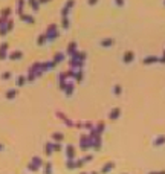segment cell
<instances>
[{
  "label": "cell",
  "mask_w": 165,
  "mask_h": 174,
  "mask_svg": "<svg viewBox=\"0 0 165 174\" xmlns=\"http://www.w3.org/2000/svg\"><path fill=\"white\" fill-rule=\"evenodd\" d=\"M75 6V0H66L64 6L61 8V17H69V12Z\"/></svg>",
  "instance_id": "cell-2"
},
{
  "label": "cell",
  "mask_w": 165,
  "mask_h": 174,
  "mask_svg": "<svg viewBox=\"0 0 165 174\" xmlns=\"http://www.w3.org/2000/svg\"><path fill=\"white\" fill-rule=\"evenodd\" d=\"M99 44L103 46V47H110V46L115 44V38H112V37H106V38H103V40L99 41Z\"/></svg>",
  "instance_id": "cell-7"
},
{
  "label": "cell",
  "mask_w": 165,
  "mask_h": 174,
  "mask_svg": "<svg viewBox=\"0 0 165 174\" xmlns=\"http://www.w3.org/2000/svg\"><path fill=\"white\" fill-rule=\"evenodd\" d=\"M77 50H78V44H77V41H70V43L67 44V47H66V53H67L69 57H72Z\"/></svg>",
  "instance_id": "cell-5"
},
{
  "label": "cell",
  "mask_w": 165,
  "mask_h": 174,
  "mask_svg": "<svg viewBox=\"0 0 165 174\" xmlns=\"http://www.w3.org/2000/svg\"><path fill=\"white\" fill-rule=\"evenodd\" d=\"M6 28H8V31H12V28H14V20H12V19H9V20H8Z\"/></svg>",
  "instance_id": "cell-26"
},
{
  "label": "cell",
  "mask_w": 165,
  "mask_h": 174,
  "mask_svg": "<svg viewBox=\"0 0 165 174\" xmlns=\"http://www.w3.org/2000/svg\"><path fill=\"white\" fill-rule=\"evenodd\" d=\"M115 2V5L118 6V8H122L124 5H125V0H113Z\"/></svg>",
  "instance_id": "cell-27"
},
{
  "label": "cell",
  "mask_w": 165,
  "mask_h": 174,
  "mask_svg": "<svg viewBox=\"0 0 165 174\" xmlns=\"http://www.w3.org/2000/svg\"><path fill=\"white\" fill-rule=\"evenodd\" d=\"M153 144L158 147V145H162V144H165V136H158L155 141H153Z\"/></svg>",
  "instance_id": "cell-22"
},
{
  "label": "cell",
  "mask_w": 165,
  "mask_h": 174,
  "mask_svg": "<svg viewBox=\"0 0 165 174\" xmlns=\"http://www.w3.org/2000/svg\"><path fill=\"white\" fill-rule=\"evenodd\" d=\"M54 138H55L57 141H60V139L63 138V135H60V133H55V135H54Z\"/></svg>",
  "instance_id": "cell-33"
},
{
  "label": "cell",
  "mask_w": 165,
  "mask_h": 174,
  "mask_svg": "<svg viewBox=\"0 0 165 174\" xmlns=\"http://www.w3.org/2000/svg\"><path fill=\"white\" fill-rule=\"evenodd\" d=\"M64 90H66V95H67V96L72 95V92H73V83H67L66 87H64Z\"/></svg>",
  "instance_id": "cell-21"
},
{
  "label": "cell",
  "mask_w": 165,
  "mask_h": 174,
  "mask_svg": "<svg viewBox=\"0 0 165 174\" xmlns=\"http://www.w3.org/2000/svg\"><path fill=\"white\" fill-rule=\"evenodd\" d=\"M24 83H26V78H24V76H17V86H23Z\"/></svg>",
  "instance_id": "cell-24"
},
{
  "label": "cell",
  "mask_w": 165,
  "mask_h": 174,
  "mask_svg": "<svg viewBox=\"0 0 165 174\" xmlns=\"http://www.w3.org/2000/svg\"><path fill=\"white\" fill-rule=\"evenodd\" d=\"M11 76H12V73H11V72H8V70L2 73V79H9Z\"/></svg>",
  "instance_id": "cell-28"
},
{
  "label": "cell",
  "mask_w": 165,
  "mask_h": 174,
  "mask_svg": "<svg viewBox=\"0 0 165 174\" xmlns=\"http://www.w3.org/2000/svg\"><path fill=\"white\" fill-rule=\"evenodd\" d=\"M66 79H67V75H66V72H61L60 75H58V84H60V87L61 89H64L66 87Z\"/></svg>",
  "instance_id": "cell-10"
},
{
  "label": "cell",
  "mask_w": 165,
  "mask_h": 174,
  "mask_svg": "<svg viewBox=\"0 0 165 174\" xmlns=\"http://www.w3.org/2000/svg\"><path fill=\"white\" fill-rule=\"evenodd\" d=\"M44 34H46L47 41H54V40H57V38L60 37V32H58V24H57V23H50V24L47 26V28H46Z\"/></svg>",
  "instance_id": "cell-1"
},
{
  "label": "cell",
  "mask_w": 165,
  "mask_h": 174,
  "mask_svg": "<svg viewBox=\"0 0 165 174\" xmlns=\"http://www.w3.org/2000/svg\"><path fill=\"white\" fill-rule=\"evenodd\" d=\"M132 61H135V52H133V50L124 52V55H122V63H124V64H130Z\"/></svg>",
  "instance_id": "cell-4"
},
{
  "label": "cell",
  "mask_w": 165,
  "mask_h": 174,
  "mask_svg": "<svg viewBox=\"0 0 165 174\" xmlns=\"http://www.w3.org/2000/svg\"><path fill=\"white\" fill-rule=\"evenodd\" d=\"M11 12H12V9L6 6V8H3V9H2V12H0V17H3V19H9Z\"/></svg>",
  "instance_id": "cell-16"
},
{
  "label": "cell",
  "mask_w": 165,
  "mask_h": 174,
  "mask_svg": "<svg viewBox=\"0 0 165 174\" xmlns=\"http://www.w3.org/2000/svg\"><path fill=\"white\" fill-rule=\"evenodd\" d=\"M46 41H47V38H46V34H44V32H43V34H40V35H38V38H37V44H38V46H43Z\"/></svg>",
  "instance_id": "cell-17"
},
{
  "label": "cell",
  "mask_w": 165,
  "mask_h": 174,
  "mask_svg": "<svg viewBox=\"0 0 165 174\" xmlns=\"http://www.w3.org/2000/svg\"><path fill=\"white\" fill-rule=\"evenodd\" d=\"M26 5V0H17V14L21 16L23 14V8Z\"/></svg>",
  "instance_id": "cell-13"
},
{
  "label": "cell",
  "mask_w": 165,
  "mask_h": 174,
  "mask_svg": "<svg viewBox=\"0 0 165 174\" xmlns=\"http://www.w3.org/2000/svg\"><path fill=\"white\" fill-rule=\"evenodd\" d=\"M61 28L63 29H69L70 28V19L69 17H61Z\"/></svg>",
  "instance_id": "cell-15"
},
{
  "label": "cell",
  "mask_w": 165,
  "mask_h": 174,
  "mask_svg": "<svg viewBox=\"0 0 165 174\" xmlns=\"http://www.w3.org/2000/svg\"><path fill=\"white\" fill-rule=\"evenodd\" d=\"M83 76H84V73H83V70H75V75H73V78H75V81H83Z\"/></svg>",
  "instance_id": "cell-20"
},
{
  "label": "cell",
  "mask_w": 165,
  "mask_h": 174,
  "mask_svg": "<svg viewBox=\"0 0 165 174\" xmlns=\"http://www.w3.org/2000/svg\"><path fill=\"white\" fill-rule=\"evenodd\" d=\"M161 63H162V64H165V49H164V52H162V57H161Z\"/></svg>",
  "instance_id": "cell-32"
},
{
  "label": "cell",
  "mask_w": 165,
  "mask_h": 174,
  "mask_svg": "<svg viewBox=\"0 0 165 174\" xmlns=\"http://www.w3.org/2000/svg\"><path fill=\"white\" fill-rule=\"evenodd\" d=\"M9 52H8V43H2L0 44V60H5L8 58Z\"/></svg>",
  "instance_id": "cell-8"
},
{
  "label": "cell",
  "mask_w": 165,
  "mask_h": 174,
  "mask_svg": "<svg viewBox=\"0 0 165 174\" xmlns=\"http://www.w3.org/2000/svg\"><path fill=\"white\" fill-rule=\"evenodd\" d=\"M55 63H54V60H49V61H43L41 63V69H43V72L44 70H50V69H54L55 67Z\"/></svg>",
  "instance_id": "cell-9"
},
{
  "label": "cell",
  "mask_w": 165,
  "mask_h": 174,
  "mask_svg": "<svg viewBox=\"0 0 165 174\" xmlns=\"http://www.w3.org/2000/svg\"><path fill=\"white\" fill-rule=\"evenodd\" d=\"M52 60H54V63L58 66L60 63H63V61H64V53H63V52H57L55 55H54V58H52Z\"/></svg>",
  "instance_id": "cell-12"
},
{
  "label": "cell",
  "mask_w": 165,
  "mask_h": 174,
  "mask_svg": "<svg viewBox=\"0 0 165 174\" xmlns=\"http://www.w3.org/2000/svg\"><path fill=\"white\" fill-rule=\"evenodd\" d=\"M21 57H23V52H21V50H14V52H11L9 55H8V58H9V60H12V61L20 60Z\"/></svg>",
  "instance_id": "cell-11"
},
{
  "label": "cell",
  "mask_w": 165,
  "mask_h": 174,
  "mask_svg": "<svg viewBox=\"0 0 165 174\" xmlns=\"http://www.w3.org/2000/svg\"><path fill=\"white\" fill-rule=\"evenodd\" d=\"M156 63H161V57H158V55H147L142 58V64H145V66L156 64Z\"/></svg>",
  "instance_id": "cell-3"
},
{
  "label": "cell",
  "mask_w": 165,
  "mask_h": 174,
  "mask_svg": "<svg viewBox=\"0 0 165 174\" xmlns=\"http://www.w3.org/2000/svg\"><path fill=\"white\" fill-rule=\"evenodd\" d=\"M70 58H73V60H78V61L84 63V61H86V58H87V53H86L84 50H83V52H81V50H77V52H75L73 55L70 57Z\"/></svg>",
  "instance_id": "cell-6"
},
{
  "label": "cell",
  "mask_w": 165,
  "mask_h": 174,
  "mask_svg": "<svg viewBox=\"0 0 165 174\" xmlns=\"http://www.w3.org/2000/svg\"><path fill=\"white\" fill-rule=\"evenodd\" d=\"M164 5H165V0H164Z\"/></svg>",
  "instance_id": "cell-34"
},
{
  "label": "cell",
  "mask_w": 165,
  "mask_h": 174,
  "mask_svg": "<svg viewBox=\"0 0 165 174\" xmlns=\"http://www.w3.org/2000/svg\"><path fill=\"white\" fill-rule=\"evenodd\" d=\"M6 96H8V98H12V96H16V90H9V92L6 93Z\"/></svg>",
  "instance_id": "cell-30"
},
{
  "label": "cell",
  "mask_w": 165,
  "mask_h": 174,
  "mask_svg": "<svg viewBox=\"0 0 165 174\" xmlns=\"http://www.w3.org/2000/svg\"><path fill=\"white\" fill-rule=\"evenodd\" d=\"M35 76H37V75H35L34 72H31V70H29V73H28V79H29V81H34Z\"/></svg>",
  "instance_id": "cell-29"
},
{
  "label": "cell",
  "mask_w": 165,
  "mask_h": 174,
  "mask_svg": "<svg viewBox=\"0 0 165 174\" xmlns=\"http://www.w3.org/2000/svg\"><path fill=\"white\" fill-rule=\"evenodd\" d=\"M119 115H121V109H113L112 112H110V119H116V118H119Z\"/></svg>",
  "instance_id": "cell-19"
},
{
  "label": "cell",
  "mask_w": 165,
  "mask_h": 174,
  "mask_svg": "<svg viewBox=\"0 0 165 174\" xmlns=\"http://www.w3.org/2000/svg\"><path fill=\"white\" fill-rule=\"evenodd\" d=\"M113 93H115V95H121V93H122V87L119 84H115V86H113Z\"/></svg>",
  "instance_id": "cell-23"
},
{
  "label": "cell",
  "mask_w": 165,
  "mask_h": 174,
  "mask_svg": "<svg viewBox=\"0 0 165 174\" xmlns=\"http://www.w3.org/2000/svg\"><path fill=\"white\" fill-rule=\"evenodd\" d=\"M6 23H8V21H6ZM8 32H9V31H8V28H6V24H5V26H0V35H2V37L6 35Z\"/></svg>",
  "instance_id": "cell-25"
},
{
  "label": "cell",
  "mask_w": 165,
  "mask_h": 174,
  "mask_svg": "<svg viewBox=\"0 0 165 174\" xmlns=\"http://www.w3.org/2000/svg\"><path fill=\"white\" fill-rule=\"evenodd\" d=\"M20 19H21L23 21H26V23H29V24H32V23H35V19H34L32 16H29V14H21V16H20Z\"/></svg>",
  "instance_id": "cell-14"
},
{
  "label": "cell",
  "mask_w": 165,
  "mask_h": 174,
  "mask_svg": "<svg viewBox=\"0 0 165 174\" xmlns=\"http://www.w3.org/2000/svg\"><path fill=\"white\" fill-rule=\"evenodd\" d=\"M87 3L90 5V6H95V5L98 3V0H87Z\"/></svg>",
  "instance_id": "cell-31"
},
{
  "label": "cell",
  "mask_w": 165,
  "mask_h": 174,
  "mask_svg": "<svg viewBox=\"0 0 165 174\" xmlns=\"http://www.w3.org/2000/svg\"><path fill=\"white\" fill-rule=\"evenodd\" d=\"M28 3H29V6H31L34 11H38V9H40V3H38V0H28Z\"/></svg>",
  "instance_id": "cell-18"
}]
</instances>
